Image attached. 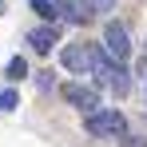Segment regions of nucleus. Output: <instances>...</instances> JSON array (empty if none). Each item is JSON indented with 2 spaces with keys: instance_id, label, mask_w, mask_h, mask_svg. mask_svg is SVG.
Instances as JSON below:
<instances>
[{
  "instance_id": "8",
  "label": "nucleus",
  "mask_w": 147,
  "mask_h": 147,
  "mask_svg": "<svg viewBox=\"0 0 147 147\" xmlns=\"http://www.w3.org/2000/svg\"><path fill=\"white\" fill-rule=\"evenodd\" d=\"M32 4V12L40 16V20H48V24H56V16H60V8L52 4V0H28Z\"/></svg>"
},
{
  "instance_id": "2",
  "label": "nucleus",
  "mask_w": 147,
  "mask_h": 147,
  "mask_svg": "<svg viewBox=\"0 0 147 147\" xmlns=\"http://www.w3.org/2000/svg\"><path fill=\"white\" fill-rule=\"evenodd\" d=\"M99 60H103V52H99L96 44H68V48L60 52V64H64L68 72H76V76H92Z\"/></svg>"
},
{
  "instance_id": "9",
  "label": "nucleus",
  "mask_w": 147,
  "mask_h": 147,
  "mask_svg": "<svg viewBox=\"0 0 147 147\" xmlns=\"http://www.w3.org/2000/svg\"><path fill=\"white\" fill-rule=\"evenodd\" d=\"M28 76V60L24 56H12V60H8V68H4V80H12V84H16V80H24Z\"/></svg>"
},
{
  "instance_id": "10",
  "label": "nucleus",
  "mask_w": 147,
  "mask_h": 147,
  "mask_svg": "<svg viewBox=\"0 0 147 147\" xmlns=\"http://www.w3.org/2000/svg\"><path fill=\"white\" fill-rule=\"evenodd\" d=\"M16 103H20V96H16L12 88H0V111H12Z\"/></svg>"
},
{
  "instance_id": "4",
  "label": "nucleus",
  "mask_w": 147,
  "mask_h": 147,
  "mask_svg": "<svg viewBox=\"0 0 147 147\" xmlns=\"http://www.w3.org/2000/svg\"><path fill=\"white\" fill-rule=\"evenodd\" d=\"M92 76H99V84H103V88H111L115 96H127V88H131V80H127V68H123V64H111L107 56L96 64V72H92Z\"/></svg>"
},
{
  "instance_id": "12",
  "label": "nucleus",
  "mask_w": 147,
  "mask_h": 147,
  "mask_svg": "<svg viewBox=\"0 0 147 147\" xmlns=\"http://www.w3.org/2000/svg\"><path fill=\"white\" fill-rule=\"evenodd\" d=\"M143 80H147V64H143Z\"/></svg>"
},
{
  "instance_id": "6",
  "label": "nucleus",
  "mask_w": 147,
  "mask_h": 147,
  "mask_svg": "<svg viewBox=\"0 0 147 147\" xmlns=\"http://www.w3.org/2000/svg\"><path fill=\"white\" fill-rule=\"evenodd\" d=\"M28 44H32V48L40 52V56H44V52H52V44H56V24L32 28V32H28Z\"/></svg>"
},
{
  "instance_id": "1",
  "label": "nucleus",
  "mask_w": 147,
  "mask_h": 147,
  "mask_svg": "<svg viewBox=\"0 0 147 147\" xmlns=\"http://www.w3.org/2000/svg\"><path fill=\"white\" fill-rule=\"evenodd\" d=\"M84 127H88V135H99V139H119V135H127V119H123V111H115V107L88 111V115H84Z\"/></svg>"
},
{
  "instance_id": "7",
  "label": "nucleus",
  "mask_w": 147,
  "mask_h": 147,
  "mask_svg": "<svg viewBox=\"0 0 147 147\" xmlns=\"http://www.w3.org/2000/svg\"><path fill=\"white\" fill-rule=\"evenodd\" d=\"M76 8H80L84 16H99V12H111L115 0H76Z\"/></svg>"
},
{
  "instance_id": "11",
  "label": "nucleus",
  "mask_w": 147,
  "mask_h": 147,
  "mask_svg": "<svg viewBox=\"0 0 147 147\" xmlns=\"http://www.w3.org/2000/svg\"><path fill=\"white\" fill-rule=\"evenodd\" d=\"M119 143H123V147H147L139 135H119Z\"/></svg>"
},
{
  "instance_id": "5",
  "label": "nucleus",
  "mask_w": 147,
  "mask_h": 147,
  "mask_svg": "<svg viewBox=\"0 0 147 147\" xmlns=\"http://www.w3.org/2000/svg\"><path fill=\"white\" fill-rule=\"evenodd\" d=\"M64 99H68V103H76L80 111H99L96 88H84V84H64Z\"/></svg>"
},
{
  "instance_id": "3",
  "label": "nucleus",
  "mask_w": 147,
  "mask_h": 147,
  "mask_svg": "<svg viewBox=\"0 0 147 147\" xmlns=\"http://www.w3.org/2000/svg\"><path fill=\"white\" fill-rule=\"evenodd\" d=\"M103 56L111 64H127V56H131V40L119 20H107V28H103Z\"/></svg>"
}]
</instances>
